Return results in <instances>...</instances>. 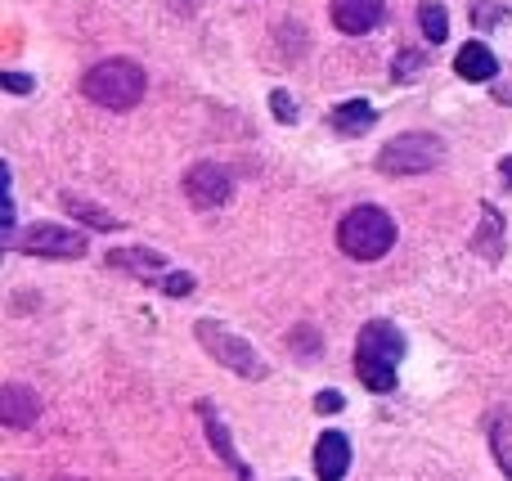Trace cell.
<instances>
[{
    "mask_svg": "<svg viewBox=\"0 0 512 481\" xmlns=\"http://www.w3.org/2000/svg\"><path fill=\"white\" fill-rule=\"evenodd\" d=\"M400 356H405V333L387 320H369L355 342V374L369 392H391Z\"/></svg>",
    "mask_w": 512,
    "mask_h": 481,
    "instance_id": "1",
    "label": "cell"
},
{
    "mask_svg": "<svg viewBox=\"0 0 512 481\" xmlns=\"http://www.w3.org/2000/svg\"><path fill=\"white\" fill-rule=\"evenodd\" d=\"M144 86H149V77H144V68L131 63V59H104L81 77L86 99L99 104V108H108V113H126V108H135L144 99Z\"/></svg>",
    "mask_w": 512,
    "mask_h": 481,
    "instance_id": "2",
    "label": "cell"
},
{
    "mask_svg": "<svg viewBox=\"0 0 512 481\" xmlns=\"http://www.w3.org/2000/svg\"><path fill=\"white\" fill-rule=\"evenodd\" d=\"M391 243H396V221H391L382 207H355V212H346L342 225H337V248L355 261L387 257Z\"/></svg>",
    "mask_w": 512,
    "mask_h": 481,
    "instance_id": "3",
    "label": "cell"
},
{
    "mask_svg": "<svg viewBox=\"0 0 512 481\" xmlns=\"http://www.w3.org/2000/svg\"><path fill=\"white\" fill-rule=\"evenodd\" d=\"M445 158V144L427 131H409L396 135L391 144H382L378 153V171L382 176H418V171H432Z\"/></svg>",
    "mask_w": 512,
    "mask_h": 481,
    "instance_id": "4",
    "label": "cell"
},
{
    "mask_svg": "<svg viewBox=\"0 0 512 481\" xmlns=\"http://www.w3.org/2000/svg\"><path fill=\"white\" fill-rule=\"evenodd\" d=\"M198 342H203L207 351H212L221 365H230L239 378H265L270 369H265V360L256 356V351L248 347L243 338H234V333H225V329H216V324H198Z\"/></svg>",
    "mask_w": 512,
    "mask_h": 481,
    "instance_id": "5",
    "label": "cell"
},
{
    "mask_svg": "<svg viewBox=\"0 0 512 481\" xmlns=\"http://www.w3.org/2000/svg\"><path fill=\"white\" fill-rule=\"evenodd\" d=\"M9 248L32 252V257L72 261V257H86V234H81V230H63V225H32L27 234H14V243H9Z\"/></svg>",
    "mask_w": 512,
    "mask_h": 481,
    "instance_id": "6",
    "label": "cell"
},
{
    "mask_svg": "<svg viewBox=\"0 0 512 481\" xmlns=\"http://www.w3.org/2000/svg\"><path fill=\"white\" fill-rule=\"evenodd\" d=\"M185 194L194 207H225L234 194V180H230V171L216 167V162H198L185 176Z\"/></svg>",
    "mask_w": 512,
    "mask_h": 481,
    "instance_id": "7",
    "label": "cell"
},
{
    "mask_svg": "<svg viewBox=\"0 0 512 481\" xmlns=\"http://www.w3.org/2000/svg\"><path fill=\"white\" fill-rule=\"evenodd\" d=\"M328 9H333L337 32L364 36V32H373V27L382 23V14H387V0H333Z\"/></svg>",
    "mask_w": 512,
    "mask_h": 481,
    "instance_id": "8",
    "label": "cell"
},
{
    "mask_svg": "<svg viewBox=\"0 0 512 481\" xmlns=\"http://www.w3.org/2000/svg\"><path fill=\"white\" fill-rule=\"evenodd\" d=\"M351 468V441L342 432H324L315 441V477L319 481H342Z\"/></svg>",
    "mask_w": 512,
    "mask_h": 481,
    "instance_id": "9",
    "label": "cell"
},
{
    "mask_svg": "<svg viewBox=\"0 0 512 481\" xmlns=\"http://www.w3.org/2000/svg\"><path fill=\"white\" fill-rule=\"evenodd\" d=\"M0 419H5V428H32V423L41 419L36 392H27V387H18V383H5L0 387Z\"/></svg>",
    "mask_w": 512,
    "mask_h": 481,
    "instance_id": "10",
    "label": "cell"
},
{
    "mask_svg": "<svg viewBox=\"0 0 512 481\" xmlns=\"http://www.w3.org/2000/svg\"><path fill=\"white\" fill-rule=\"evenodd\" d=\"M454 72L468 77V81H495L499 77V59H495V50H490L486 41H468L459 50V59H454Z\"/></svg>",
    "mask_w": 512,
    "mask_h": 481,
    "instance_id": "11",
    "label": "cell"
},
{
    "mask_svg": "<svg viewBox=\"0 0 512 481\" xmlns=\"http://www.w3.org/2000/svg\"><path fill=\"white\" fill-rule=\"evenodd\" d=\"M108 266L126 270V275H162V270H167V257H162V252H149V248H117V252H108Z\"/></svg>",
    "mask_w": 512,
    "mask_h": 481,
    "instance_id": "12",
    "label": "cell"
},
{
    "mask_svg": "<svg viewBox=\"0 0 512 481\" xmlns=\"http://www.w3.org/2000/svg\"><path fill=\"white\" fill-rule=\"evenodd\" d=\"M373 117H378V113H373V104H364V99H351V104H337L333 108V126L342 135H364L373 126Z\"/></svg>",
    "mask_w": 512,
    "mask_h": 481,
    "instance_id": "13",
    "label": "cell"
},
{
    "mask_svg": "<svg viewBox=\"0 0 512 481\" xmlns=\"http://www.w3.org/2000/svg\"><path fill=\"white\" fill-rule=\"evenodd\" d=\"M198 410H203V419H207V437H212V446L221 450V459H225V464H230V468H234V473H239L243 481H252V473H248V468H243V459L234 455V446H230V437H225L221 419H216V414H212V405H198Z\"/></svg>",
    "mask_w": 512,
    "mask_h": 481,
    "instance_id": "14",
    "label": "cell"
},
{
    "mask_svg": "<svg viewBox=\"0 0 512 481\" xmlns=\"http://www.w3.org/2000/svg\"><path fill=\"white\" fill-rule=\"evenodd\" d=\"M418 27H423V36L432 45H441L445 36H450V18H445L441 0H423V5H418Z\"/></svg>",
    "mask_w": 512,
    "mask_h": 481,
    "instance_id": "15",
    "label": "cell"
},
{
    "mask_svg": "<svg viewBox=\"0 0 512 481\" xmlns=\"http://www.w3.org/2000/svg\"><path fill=\"white\" fill-rule=\"evenodd\" d=\"M63 207H68L77 221H86V225H99V230H117V221L108 212H99V207H90L81 194H63Z\"/></svg>",
    "mask_w": 512,
    "mask_h": 481,
    "instance_id": "16",
    "label": "cell"
},
{
    "mask_svg": "<svg viewBox=\"0 0 512 481\" xmlns=\"http://www.w3.org/2000/svg\"><path fill=\"white\" fill-rule=\"evenodd\" d=\"M0 86H5L9 95H27V90H32V77H23V72H5V77H0Z\"/></svg>",
    "mask_w": 512,
    "mask_h": 481,
    "instance_id": "17",
    "label": "cell"
},
{
    "mask_svg": "<svg viewBox=\"0 0 512 481\" xmlns=\"http://www.w3.org/2000/svg\"><path fill=\"white\" fill-rule=\"evenodd\" d=\"M270 108L283 117V122H292V117H297V104H292V99L283 95V90H274V95H270Z\"/></svg>",
    "mask_w": 512,
    "mask_h": 481,
    "instance_id": "18",
    "label": "cell"
},
{
    "mask_svg": "<svg viewBox=\"0 0 512 481\" xmlns=\"http://www.w3.org/2000/svg\"><path fill=\"white\" fill-rule=\"evenodd\" d=\"M315 410L319 414H337V410H342V392H319L315 396Z\"/></svg>",
    "mask_w": 512,
    "mask_h": 481,
    "instance_id": "19",
    "label": "cell"
},
{
    "mask_svg": "<svg viewBox=\"0 0 512 481\" xmlns=\"http://www.w3.org/2000/svg\"><path fill=\"white\" fill-rule=\"evenodd\" d=\"M162 288H167L171 297H180V293H189V288H194V279H189V275H167V279H162Z\"/></svg>",
    "mask_w": 512,
    "mask_h": 481,
    "instance_id": "20",
    "label": "cell"
},
{
    "mask_svg": "<svg viewBox=\"0 0 512 481\" xmlns=\"http://www.w3.org/2000/svg\"><path fill=\"white\" fill-rule=\"evenodd\" d=\"M499 176H504V185L512 189V158H504V167H499Z\"/></svg>",
    "mask_w": 512,
    "mask_h": 481,
    "instance_id": "21",
    "label": "cell"
},
{
    "mask_svg": "<svg viewBox=\"0 0 512 481\" xmlns=\"http://www.w3.org/2000/svg\"><path fill=\"white\" fill-rule=\"evenodd\" d=\"M54 481H77V477H54Z\"/></svg>",
    "mask_w": 512,
    "mask_h": 481,
    "instance_id": "22",
    "label": "cell"
}]
</instances>
